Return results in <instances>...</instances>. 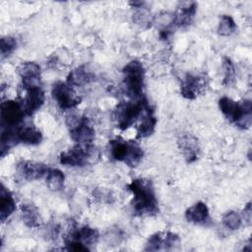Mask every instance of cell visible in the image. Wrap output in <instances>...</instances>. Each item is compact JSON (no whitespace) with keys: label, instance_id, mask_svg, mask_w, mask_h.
<instances>
[{"label":"cell","instance_id":"83f0119b","mask_svg":"<svg viewBox=\"0 0 252 252\" xmlns=\"http://www.w3.org/2000/svg\"><path fill=\"white\" fill-rule=\"evenodd\" d=\"M17 48V40L13 36H3L0 39V52L2 58L12 54Z\"/></svg>","mask_w":252,"mask_h":252},{"label":"cell","instance_id":"9a60e30c","mask_svg":"<svg viewBox=\"0 0 252 252\" xmlns=\"http://www.w3.org/2000/svg\"><path fill=\"white\" fill-rule=\"evenodd\" d=\"M177 145L187 163H192L199 158L200 146L198 139L192 134L185 133L179 136Z\"/></svg>","mask_w":252,"mask_h":252},{"label":"cell","instance_id":"d4e9b609","mask_svg":"<svg viewBox=\"0 0 252 252\" xmlns=\"http://www.w3.org/2000/svg\"><path fill=\"white\" fill-rule=\"evenodd\" d=\"M236 24L233 18L229 15H221L220 17L219 26H218V32L220 35L227 36L235 32L236 31Z\"/></svg>","mask_w":252,"mask_h":252},{"label":"cell","instance_id":"e0dca14e","mask_svg":"<svg viewBox=\"0 0 252 252\" xmlns=\"http://www.w3.org/2000/svg\"><path fill=\"white\" fill-rule=\"evenodd\" d=\"M26 95L24 98V109L26 115L31 116L34 112H36L44 102V92L42 91L40 86L26 88Z\"/></svg>","mask_w":252,"mask_h":252},{"label":"cell","instance_id":"7c38bea8","mask_svg":"<svg viewBox=\"0 0 252 252\" xmlns=\"http://www.w3.org/2000/svg\"><path fill=\"white\" fill-rule=\"evenodd\" d=\"M180 242L179 236L171 231H158L152 234L145 245L146 251L169 250Z\"/></svg>","mask_w":252,"mask_h":252},{"label":"cell","instance_id":"9c48e42d","mask_svg":"<svg viewBox=\"0 0 252 252\" xmlns=\"http://www.w3.org/2000/svg\"><path fill=\"white\" fill-rule=\"evenodd\" d=\"M51 95L56 104L62 110L75 108L82 101V96L77 94L68 83L57 81L52 85Z\"/></svg>","mask_w":252,"mask_h":252},{"label":"cell","instance_id":"4fadbf2b","mask_svg":"<svg viewBox=\"0 0 252 252\" xmlns=\"http://www.w3.org/2000/svg\"><path fill=\"white\" fill-rule=\"evenodd\" d=\"M17 73L22 79L24 89L40 86L41 69L37 63L32 61L22 62L17 67Z\"/></svg>","mask_w":252,"mask_h":252},{"label":"cell","instance_id":"7a4b0ae2","mask_svg":"<svg viewBox=\"0 0 252 252\" xmlns=\"http://www.w3.org/2000/svg\"><path fill=\"white\" fill-rule=\"evenodd\" d=\"M219 107L224 117L239 129H249L252 123V102L250 99L235 101L228 96L219 99Z\"/></svg>","mask_w":252,"mask_h":252},{"label":"cell","instance_id":"4316f807","mask_svg":"<svg viewBox=\"0 0 252 252\" xmlns=\"http://www.w3.org/2000/svg\"><path fill=\"white\" fill-rule=\"evenodd\" d=\"M222 70H223V86H229L234 82L235 79V69L231 60L227 57L223 58L222 61Z\"/></svg>","mask_w":252,"mask_h":252},{"label":"cell","instance_id":"44dd1931","mask_svg":"<svg viewBox=\"0 0 252 252\" xmlns=\"http://www.w3.org/2000/svg\"><path fill=\"white\" fill-rule=\"evenodd\" d=\"M16 210L15 199L4 184H1L0 189V220L4 222Z\"/></svg>","mask_w":252,"mask_h":252},{"label":"cell","instance_id":"5b68a950","mask_svg":"<svg viewBox=\"0 0 252 252\" xmlns=\"http://www.w3.org/2000/svg\"><path fill=\"white\" fill-rule=\"evenodd\" d=\"M148 104L149 102L145 97L119 102L113 110V119L117 127L121 130H127L136 124Z\"/></svg>","mask_w":252,"mask_h":252},{"label":"cell","instance_id":"ac0fdd59","mask_svg":"<svg viewBox=\"0 0 252 252\" xmlns=\"http://www.w3.org/2000/svg\"><path fill=\"white\" fill-rule=\"evenodd\" d=\"M157 122L158 119L155 115V112L150 106V104H148L137 122L136 137L139 139H143L151 136L155 132Z\"/></svg>","mask_w":252,"mask_h":252},{"label":"cell","instance_id":"30bf717a","mask_svg":"<svg viewBox=\"0 0 252 252\" xmlns=\"http://www.w3.org/2000/svg\"><path fill=\"white\" fill-rule=\"evenodd\" d=\"M208 85V78L205 74L187 73L181 80L180 94L187 99H195L206 92Z\"/></svg>","mask_w":252,"mask_h":252},{"label":"cell","instance_id":"6da1fadb","mask_svg":"<svg viewBox=\"0 0 252 252\" xmlns=\"http://www.w3.org/2000/svg\"><path fill=\"white\" fill-rule=\"evenodd\" d=\"M127 189L133 194L131 205L136 216L148 217L158 214V202L153 182L147 178H135Z\"/></svg>","mask_w":252,"mask_h":252},{"label":"cell","instance_id":"277c9868","mask_svg":"<svg viewBox=\"0 0 252 252\" xmlns=\"http://www.w3.org/2000/svg\"><path fill=\"white\" fill-rule=\"evenodd\" d=\"M123 90L125 94L132 99L143 97L145 86V69L141 61L131 60L122 69Z\"/></svg>","mask_w":252,"mask_h":252},{"label":"cell","instance_id":"7402d4cb","mask_svg":"<svg viewBox=\"0 0 252 252\" xmlns=\"http://www.w3.org/2000/svg\"><path fill=\"white\" fill-rule=\"evenodd\" d=\"M94 74L86 67L81 66L72 70L67 76V82L72 87H82L94 80Z\"/></svg>","mask_w":252,"mask_h":252},{"label":"cell","instance_id":"cb8c5ba5","mask_svg":"<svg viewBox=\"0 0 252 252\" xmlns=\"http://www.w3.org/2000/svg\"><path fill=\"white\" fill-rule=\"evenodd\" d=\"M45 184L52 191H60L64 187L65 175L58 168H48L45 176Z\"/></svg>","mask_w":252,"mask_h":252},{"label":"cell","instance_id":"484cf974","mask_svg":"<svg viewBox=\"0 0 252 252\" xmlns=\"http://www.w3.org/2000/svg\"><path fill=\"white\" fill-rule=\"evenodd\" d=\"M242 217L235 211H228L222 216V224L229 230L239 229L242 225Z\"/></svg>","mask_w":252,"mask_h":252},{"label":"cell","instance_id":"d6986e66","mask_svg":"<svg viewBox=\"0 0 252 252\" xmlns=\"http://www.w3.org/2000/svg\"><path fill=\"white\" fill-rule=\"evenodd\" d=\"M185 219L188 222L194 224H205L210 220L208 206L204 202H197L189 207L185 212Z\"/></svg>","mask_w":252,"mask_h":252},{"label":"cell","instance_id":"5bb4252c","mask_svg":"<svg viewBox=\"0 0 252 252\" xmlns=\"http://www.w3.org/2000/svg\"><path fill=\"white\" fill-rule=\"evenodd\" d=\"M197 3L194 1L180 2L172 14L173 26L177 28H186L190 26L197 12Z\"/></svg>","mask_w":252,"mask_h":252},{"label":"cell","instance_id":"8992f818","mask_svg":"<svg viewBox=\"0 0 252 252\" xmlns=\"http://www.w3.org/2000/svg\"><path fill=\"white\" fill-rule=\"evenodd\" d=\"M98 231L89 225H73L64 236V243L68 250L89 251L91 245L97 242Z\"/></svg>","mask_w":252,"mask_h":252},{"label":"cell","instance_id":"2e32d148","mask_svg":"<svg viewBox=\"0 0 252 252\" xmlns=\"http://www.w3.org/2000/svg\"><path fill=\"white\" fill-rule=\"evenodd\" d=\"M48 166L41 162L31 161V160H22L17 164V172L25 180L32 181L40 179L45 176Z\"/></svg>","mask_w":252,"mask_h":252},{"label":"cell","instance_id":"8fae6325","mask_svg":"<svg viewBox=\"0 0 252 252\" xmlns=\"http://www.w3.org/2000/svg\"><path fill=\"white\" fill-rule=\"evenodd\" d=\"M26 115L24 106L17 100L8 99L1 103L0 118L2 127L16 128L19 127Z\"/></svg>","mask_w":252,"mask_h":252},{"label":"cell","instance_id":"ffe728a7","mask_svg":"<svg viewBox=\"0 0 252 252\" xmlns=\"http://www.w3.org/2000/svg\"><path fill=\"white\" fill-rule=\"evenodd\" d=\"M20 209L22 220L28 227L37 228L41 225V216L35 205L32 203H23Z\"/></svg>","mask_w":252,"mask_h":252},{"label":"cell","instance_id":"f1b7e54d","mask_svg":"<svg viewBox=\"0 0 252 252\" xmlns=\"http://www.w3.org/2000/svg\"><path fill=\"white\" fill-rule=\"evenodd\" d=\"M251 212H252V211H251V202H248V203L246 204V206L244 207L243 213H242L243 218H244V220H246L248 224H250V222H251ZM243 218H242V219H243Z\"/></svg>","mask_w":252,"mask_h":252},{"label":"cell","instance_id":"603a6c76","mask_svg":"<svg viewBox=\"0 0 252 252\" xmlns=\"http://www.w3.org/2000/svg\"><path fill=\"white\" fill-rule=\"evenodd\" d=\"M18 140L21 143L26 145L35 146L41 143L42 141V134L41 132L33 127V126H25V127H18L17 130Z\"/></svg>","mask_w":252,"mask_h":252},{"label":"cell","instance_id":"3957f363","mask_svg":"<svg viewBox=\"0 0 252 252\" xmlns=\"http://www.w3.org/2000/svg\"><path fill=\"white\" fill-rule=\"evenodd\" d=\"M109 157L116 161L124 162L129 167H136L143 159L144 151L134 141L115 138L108 142Z\"/></svg>","mask_w":252,"mask_h":252},{"label":"cell","instance_id":"ba28073f","mask_svg":"<svg viewBox=\"0 0 252 252\" xmlns=\"http://www.w3.org/2000/svg\"><path fill=\"white\" fill-rule=\"evenodd\" d=\"M94 158H97V152L93 145L81 146L76 144L68 151L60 154L59 162L66 166L81 167L92 162Z\"/></svg>","mask_w":252,"mask_h":252},{"label":"cell","instance_id":"52a82bcc","mask_svg":"<svg viewBox=\"0 0 252 252\" xmlns=\"http://www.w3.org/2000/svg\"><path fill=\"white\" fill-rule=\"evenodd\" d=\"M66 125L69 128L71 139L81 146H92L95 131L86 116L71 113L66 116Z\"/></svg>","mask_w":252,"mask_h":252}]
</instances>
